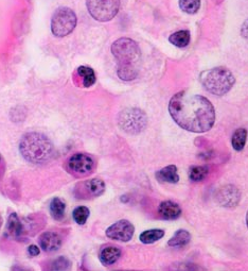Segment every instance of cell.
<instances>
[{
  "mask_svg": "<svg viewBox=\"0 0 248 271\" xmlns=\"http://www.w3.org/2000/svg\"><path fill=\"white\" fill-rule=\"evenodd\" d=\"M169 112L179 127L194 133H204L213 127L215 111L207 98L187 92L177 93L169 103Z\"/></svg>",
  "mask_w": 248,
  "mask_h": 271,
  "instance_id": "cell-1",
  "label": "cell"
},
{
  "mask_svg": "<svg viewBox=\"0 0 248 271\" xmlns=\"http://www.w3.org/2000/svg\"><path fill=\"white\" fill-rule=\"evenodd\" d=\"M20 150L23 159L33 164L47 163L54 155V146L50 140L46 135L36 132L23 135Z\"/></svg>",
  "mask_w": 248,
  "mask_h": 271,
  "instance_id": "cell-2",
  "label": "cell"
},
{
  "mask_svg": "<svg viewBox=\"0 0 248 271\" xmlns=\"http://www.w3.org/2000/svg\"><path fill=\"white\" fill-rule=\"evenodd\" d=\"M201 82L206 90L216 96H223L231 90L235 79L230 71L224 67H216L203 72Z\"/></svg>",
  "mask_w": 248,
  "mask_h": 271,
  "instance_id": "cell-3",
  "label": "cell"
},
{
  "mask_svg": "<svg viewBox=\"0 0 248 271\" xmlns=\"http://www.w3.org/2000/svg\"><path fill=\"white\" fill-rule=\"evenodd\" d=\"M111 52L118 61V67L137 68L141 59L140 48L137 43L126 37L117 40L111 46Z\"/></svg>",
  "mask_w": 248,
  "mask_h": 271,
  "instance_id": "cell-4",
  "label": "cell"
},
{
  "mask_svg": "<svg viewBox=\"0 0 248 271\" xmlns=\"http://www.w3.org/2000/svg\"><path fill=\"white\" fill-rule=\"evenodd\" d=\"M77 26V15L71 9L60 8L52 16L51 30L55 36L64 37L70 34Z\"/></svg>",
  "mask_w": 248,
  "mask_h": 271,
  "instance_id": "cell-5",
  "label": "cell"
},
{
  "mask_svg": "<svg viewBox=\"0 0 248 271\" xmlns=\"http://www.w3.org/2000/svg\"><path fill=\"white\" fill-rule=\"evenodd\" d=\"M90 15L99 22L111 21L120 8V0H87Z\"/></svg>",
  "mask_w": 248,
  "mask_h": 271,
  "instance_id": "cell-6",
  "label": "cell"
},
{
  "mask_svg": "<svg viewBox=\"0 0 248 271\" xmlns=\"http://www.w3.org/2000/svg\"><path fill=\"white\" fill-rule=\"evenodd\" d=\"M147 123L146 115L139 109L124 110L119 117V124L123 131L129 134H138L145 130Z\"/></svg>",
  "mask_w": 248,
  "mask_h": 271,
  "instance_id": "cell-7",
  "label": "cell"
},
{
  "mask_svg": "<svg viewBox=\"0 0 248 271\" xmlns=\"http://www.w3.org/2000/svg\"><path fill=\"white\" fill-rule=\"evenodd\" d=\"M95 167L92 157L85 153L73 154L67 162V168L73 174L79 176L88 175Z\"/></svg>",
  "mask_w": 248,
  "mask_h": 271,
  "instance_id": "cell-8",
  "label": "cell"
},
{
  "mask_svg": "<svg viewBox=\"0 0 248 271\" xmlns=\"http://www.w3.org/2000/svg\"><path fill=\"white\" fill-rule=\"evenodd\" d=\"M134 232V225L128 220L122 219L109 226L106 230V236L114 241L126 243L133 238Z\"/></svg>",
  "mask_w": 248,
  "mask_h": 271,
  "instance_id": "cell-9",
  "label": "cell"
},
{
  "mask_svg": "<svg viewBox=\"0 0 248 271\" xmlns=\"http://www.w3.org/2000/svg\"><path fill=\"white\" fill-rule=\"evenodd\" d=\"M215 200L221 206L235 207L241 200V193L234 185H225L221 187L215 194Z\"/></svg>",
  "mask_w": 248,
  "mask_h": 271,
  "instance_id": "cell-10",
  "label": "cell"
},
{
  "mask_svg": "<svg viewBox=\"0 0 248 271\" xmlns=\"http://www.w3.org/2000/svg\"><path fill=\"white\" fill-rule=\"evenodd\" d=\"M41 248L46 252H53L61 248L62 238L54 232H45L40 237Z\"/></svg>",
  "mask_w": 248,
  "mask_h": 271,
  "instance_id": "cell-11",
  "label": "cell"
},
{
  "mask_svg": "<svg viewBox=\"0 0 248 271\" xmlns=\"http://www.w3.org/2000/svg\"><path fill=\"white\" fill-rule=\"evenodd\" d=\"M159 215L166 220H174L182 215V209L173 201H164L158 207Z\"/></svg>",
  "mask_w": 248,
  "mask_h": 271,
  "instance_id": "cell-12",
  "label": "cell"
},
{
  "mask_svg": "<svg viewBox=\"0 0 248 271\" xmlns=\"http://www.w3.org/2000/svg\"><path fill=\"white\" fill-rule=\"evenodd\" d=\"M121 256V250L114 246H108L100 251V261L105 266H110L114 265Z\"/></svg>",
  "mask_w": 248,
  "mask_h": 271,
  "instance_id": "cell-13",
  "label": "cell"
},
{
  "mask_svg": "<svg viewBox=\"0 0 248 271\" xmlns=\"http://www.w3.org/2000/svg\"><path fill=\"white\" fill-rule=\"evenodd\" d=\"M156 178L161 182H166V183H177L179 181V175L177 173L176 166L170 165L160 169L156 172Z\"/></svg>",
  "mask_w": 248,
  "mask_h": 271,
  "instance_id": "cell-14",
  "label": "cell"
},
{
  "mask_svg": "<svg viewBox=\"0 0 248 271\" xmlns=\"http://www.w3.org/2000/svg\"><path fill=\"white\" fill-rule=\"evenodd\" d=\"M77 74L82 80V85L84 87H90L96 82V74L94 69L88 66H80L77 69Z\"/></svg>",
  "mask_w": 248,
  "mask_h": 271,
  "instance_id": "cell-15",
  "label": "cell"
},
{
  "mask_svg": "<svg viewBox=\"0 0 248 271\" xmlns=\"http://www.w3.org/2000/svg\"><path fill=\"white\" fill-rule=\"evenodd\" d=\"M85 191L88 193L91 197H99L105 191V183L100 179H92L86 181L84 183Z\"/></svg>",
  "mask_w": 248,
  "mask_h": 271,
  "instance_id": "cell-16",
  "label": "cell"
},
{
  "mask_svg": "<svg viewBox=\"0 0 248 271\" xmlns=\"http://www.w3.org/2000/svg\"><path fill=\"white\" fill-rule=\"evenodd\" d=\"M190 241H191L190 233L186 230H179L168 242V245L173 248H182V247H185L186 245H188Z\"/></svg>",
  "mask_w": 248,
  "mask_h": 271,
  "instance_id": "cell-17",
  "label": "cell"
},
{
  "mask_svg": "<svg viewBox=\"0 0 248 271\" xmlns=\"http://www.w3.org/2000/svg\"><path fill=\"white\" fill-rule=\"evenodd\" d=\"M169 41L174 46L179 47V48H184V47L189 45V43H190V32H189L188 30L177 31V32L173 33L169 37Z\"/></svg>",
  "mask_w": 248,
  "mask_h": 271,
  "instance_id": "cell-18",
  "label": "cell"
},
{
  "mask_svg": "<svg viewBox=\"0 0 248 271\" xmlns=\"http://www.w3.org/2000/svg\"><path fill=\"white\" fill-rule=\"evenodd\" d=\"M7 230L9 232V234L13 237H18L21 234L22 224L21 222L20 218H18V216L15 213H12L9 216Z\"/></svg>",
  "mask_w": 248,
  "mask_h": 271,
  "instance_id": "cell-19",
  "label": "cell"
},
{
  "mask_svg": "<svg viewBox=\"0 0 248 271\" xmlns=\"http://www.w3.org/2000/svg\"><path fill=\"white\" fill-rule=\"evenodd\" d=\"M66 204L60 198H53L50 202V213L55 220H62L65 216Z\"/></svg>",
  "mask_w": 248,
  "mask_h": 271,
  "instance_id": "cell-20",
  "label": "cell"
},
{
  "mask_svg": "<svg viewBox=\"0 0 248 271\" xmlns=\"http://www.w3.org/2000/svg\"><path fill=\"white\" fill-rule=\"evenodd\" d=\"M247 140V131L244 128H241L234 131V133L231 137L232 147L235 151H242L245 147Z\"/></svg>",
  "mask_w": 248,
  "mask_h": 271,
  "instance_id": "cell-21",
  "label": "cell"
},
{
  "mask_svg": "<svg viewBox=\"0 0 248 271\" xmlns=\"http://www.w3.org/2000/svg\"><path fill=\"white\" fill-rule=\"evenodd\" d=\"M165 236V231L164 230H159V229H155V230H147L145 231L144 233H141L139 239L141 243L144 244H153L155 242L159 241L160 238H163Z\"/></svg>",
  "mask_w": 248,
  "mask_h": 271,
  "instance_id": "cell-22",
  "label": "cell"
},
{
  "mask_svg": "<svg viewBox=\"0 0 248 271\" xmlns=\"http://www.w3.org/2000/svg\"><path fill=\"white\" fill-rule=\"evenodd\" d=\"M208 173H209L208 166H194L190 169L189 176L191 181L201 182L207 178Z\"/></svg>",
  "mask_w": 248,
  "mask_h": 271,
  "instance_id": "cell-23",
  "label": "cell"
},
{
  "mask_svg": "<svg viewBox=\"0 0 248 271\" xmlns=\"http://www.w3.org/2000/svg\"><path fill=\"white\" fill-rule=\"evenodd\" d=\"M179 7L188 14H194L201 7V0H181Z\"/></svg>",
  "mask_w": 248,
  "mask_h": 271,
  "instance_id": "cell-24",
  "label": "cell"
},
{
  "mask_svg": "<svg viewBox=\"0 0 248 271\" xmlns=\"http://www.w3.org/2000/svg\"><path fill=\"white\" fill-rule=\"evenodd\" d=\"M118 75L121 80L131 81L138 75V68L136 67H118Z\"/></svg>",
  "mask_w": 248,
  "mask_h": 271,
  "instance_id": "cell-25",
  "label": "cell"
},
{
  "mask_svg": "<svg viewBox=\"0 0 248 271\" xmlns=\"http://www.w3.org/2000/svg\"><path fill=\"white\" fill-rule=\"evenodd\" d=\"M89 210L86 206H79L76 210L73 211L72 216L74 222H76L78 224H85L87 219L89 217Z\"/></svg>",
  "mask_w": 248,
  "mask_h": 271,
  "instance_id": "cell-26",
  "label": "cell"
},
{
  "mask_svg": "<svg viewBox=\"0 0 248 271\" xmlns=\"http://www.w3.org/2000/svg\"><path fill=\"white\" fill-rule=\"evenodd\" d=\"M69 267V262L66 260L65 257H60L59 260H57L53 264V268L57 270H64Z\"/></svg>",
  "mask_w": 248,
  "mask_h": 271,
  "instance_id": "cell-27",
  "label": "cell"
},
{
  "mask_svg": "<svg viewBox=\"0 0 248 271\" xmlns=\"http://www.w3.org/2000/svg\"><path fill=\"white\" fill-rule=\"evenodd\" d=\"M28 253L31 256H37V255H39L41 253V249L39 247H37V246L32 245V246H30V247L28 248Z\"/></svg>",
  "mask_w": 248,
  "mask_h": 271,
  "instance_id": "cell-28",
  "label": "cell"
},
{
  "mask_svg": "<svg viewBox=\"0 0 248 271\" xmlns=\"http://www.w3.org/2000/svg\"><path fill=\"white\" fill-rule=\"evenodd\" d=\"M241 34L246 41H248V20H246L241 28Z\"/></svg>",
  "mask_w": 248,
  "mask_h": 271,
  "instance_id": "cell-29",
  "label": "cell"
},
{
  "mask_svg": "<svg viewBox=\"0 0 248 271\" xmlns=\"http://www.w3.org/2000/svg\"><path fill=\"white\" fill-rule=\"evenodd\" d=\"M246 223H247V228H248V211H247V214H246Z\"/></svg>",
  "mask_w": 248,
  "mask_h": 271,
  "instance_id": "cell-30",
  "label": "cell"
},
{
  "mask_svg": "<svg viewBox=\"0 0 248 271\" xmlns=\"http://www.w3.org/2000/svg\"><path fill=\"white\" fill-rule=\"evenodd\" d=\"M1 222H1V217H0V226H1Z\"/></svg>",
  "mask_w": 248,
  "mask_h": 271,
  "instance_id": "cell-31",
  "label": "cell"
}]
</instances>
